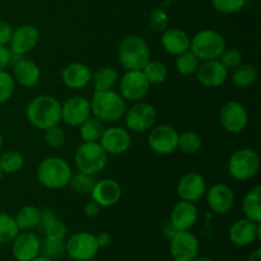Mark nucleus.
Instances as JSON below:
<instances>
[{
  "label": "nucleus",
  "instance_id": "1",
  "mask_svg": "<svg viewBox=\"0 0 261 261\" xmlns=\"http://www.w3.org/2000/svg\"><path fill=\"white\" fill-rule=\"evenodd\" d=\"M25 115L31 124L40 130L56 126L61 121V103L48 94H40L28 103Z\"/></svg>",
  "mask_w": 261,
  "mask_h": 261
},
{
  "label": "nucleus",
  "instance_id": "2",
  "mask_svg": "<svg viewBox=\"0 0 261 261\" xmlns=\"http://www.w3.org/2000/svg\"><path fill=\"white\" fill-rule=\"evenodd\" d=\"M92 115L105 124H112L124 117L126 112V101L119 92L110 91L94 92L91 99Z\"/></svg>",
  "mask_w": 261,
  "mask_h": 261
},
{
  "label": "nucleus",
  "instance_id": "3",
  "mask_svg": "<svg viewBox=\"0 0 261 261\" xmlns=\"http://www.w3.org/2000/svg\"><path fill=\"white\" fill-rule=\"evenodd\" d=\"M150 60V48L139 35H129L119 47V61L125 70H142Z\"/></svg>",
  "mask_w": 261,
  "mask_h": 261
},
{
  "label": "nucleus",
  "instance_id": "4",
  "mask_svg": "<svg viewBox=\"0 0 261 261\" xmlns=\"http://www.w3.org/2000/svg\"><path fill=\"white\" fill-rule=\"evenodd\" d=\"M73 171L61 157H47L38 165L37 178L45 188L59 190L69 185Z\"/></svg>",
  "mask_w": 261,
  "mask_h": 261
},
{
  "label": "nucleus",
  "instance_id": "5",
  "mask_svg": "<svg viewBox=\"0 0 261 261\" xmlns=\"http://www.w3.org/2000/svg\"><path fill=\"white\" fill-rule=\"evenodd\" d=\"M226 47L224 37L214 30L200 31L191 38L190 42V50L200 61L219 59Z\"/></svg>",
  "mask_w": 261,
  "mask_h": 261
},
{
  "label": "nucleus",
  "instance_id": "6",
  "mask_svg": "<svg viewBox=\"0 0 261 261\" xmlns=\"http://www.w3.org/2000/svg\"><path fill=\"white\" fill-rule=\"evenodd\" d=\"M109 154L99 143H84L76 149L74 162L79 172L96 176L102 172L107 165Z\"/></svg>",
  "mask_w": 261,
  "mask_h": 261
},
{
  "label": "nucleus",
  "instance_id": "7",
  "mask_svg": "<svg viewBox=\"0 0 261 261\" xmlns=\"http://www.w3.org/2000/svg\"><path fill=\"white\" fill-rule=\"evenodd\" d=\"M260 170L259 153L252 148H241L228 160V172L234 180L247 181Z\"/></svg>",
  "mask_w": 261,
  "mask_h": 261
},
{
  "label": "nucleus",
  "instance_id": "8",
  "mask_svg": "<svg viewBox=\"0 0 261 261\" xmlns=\"http://www.w3.org/2000/svg\"><path fill=\"white\" fill-rule=\"evenodd\" d=\"M125 124L130 132L144 133L154 126L157 120V110L148 102H138L126 110L124 115Z\"/></svg>",
  "mask_w": 261,
  "mask_h": 261
},
{
  "label": "nucleus",
  "instance_id": "9",
  "mask_svg": "<svg viewBox=\"0 0 261 261\" xmlns=\"http://www.w3.org/2000/svg\"><path fill=\"white\" fill-rule=\"evenodd\" d=\"M96 234L89 232H78L69 237L65 242V254L74 261H86L93 259L98 252Z\"/></svg>",
  "mask_w": 261,
  "mask_h": 261
},
{
  "label": "nucleus",
  "instance_id": "10",
  "mask_svg": "<svg viewBox=\"0 0 261 261\" xmlns=\"http://www.w3.org/2000/svg\"><path fill=\"white\" fill-rule=\"evenodd\" d=\"M200 244L190 231H176L170 241L171 256L175 261H193L199 256Z\"/></svg>",
  "mask_w": 261,
  "mask_h": 261
},
{
  "label": "nucleus",
  "instance_id": "11",
  "mask_svg": "<svg viewBox=\"0 0 261 261\" xmlns=\"http://www.w3.org/2000/svg\"><path fill=\"white\" fill-rule=\"evenodd\" d=\"M178 132L170 125H157L150 129L148 135V145L154 153L167 155L177 150Z\"/></svg>",
  "mask_w": 261,
  "mask_h": 261
},
{
  "label": "nucleus",
  "instance_id": "12",
  "mask_svg": "<svg viewBox=\"0 0 261 261\" xmlns=\"http://www.w3.org/2000/svg\"><path fill=\"white\" fill-rule=\"evenodd\" d=\"M120 92L125 101L139 102L149 92V82L142 70H127L120 79Z\"/></svg>",
  "mask_w": 261,
  "mask_h": 261
},
{
  "label": "nucleus",
  "instance_id": "13",
  "mask_svg": "<svg viewBox=\"0 0 261 261\" xmlns=\"http://www.w3.org/2000/svg\"><path fill=\"white\" fill-rule=\"evenodd\" d=\"M221 124L231 134H240L249 124V112L242 103L237 101H228L222 106Z\"/></svg>",
  "mask_w": 261,
  "mask_h": 261
},
{
  "label": "nucleus",
  "instance_id": "14",
  "mask_svg": "<svg viewBox=\"0 0 261 261\" xmlns=\"http://www.w3.org/2000/svg\"><path fill=\"white\" fill-rule=\"evenodd\" d=\"M91 116V101L86 97L73 96L61 103V121L69 126H81Z\"/></svg>",
  "mask_w": 261,
  "mask_h": 261
},
{
  "label": "nucleus",
  "instance_id": "15",
  "mask_svg": "<svg viewBox=\"0 0 261 261\" xmlns=\"http://www.w3.org/2000/svg\"><path fill=\"white\" fill-rule=\"evenodd\" d=\"M41 240L31 231H19L12 241V255L15 261H32L40 255Z\"/></svg>",
  "mask_w": 261,
  "mask_h": 261
},
{
  "label": "nucleus",
  "instance_id": "16",
  "mask_svg": "<svg viewBox=\"0 0 261 261\" xmlns=\"http://www.w3.org/2000/svg\"><path fill=\"white\" fill-rule=\"evenodd\" d=\"M206 204L216 214H227L232 211L236 201L233 190L226 184H216L206 189Z\"/></svg>",
  "mask_w": 261,
  "mask_h": 261
},
{
  "label": "nucleus",
  "instance_id": "17",
  "mask_svg": "<svg viewBox=\"0 0 261 261\" xmlns=\"http://www.w3.org/2000/svg\"><path fill=\"white\" fill-rule=\"evenodd\" d=\"M98 143L102 145L107 154L119 155L129 150L130 145H132V135H130L129 130L124 129V127H106Z\"/></svg>",
  "mask_w": 261,
  "mask_h": 261
},
{
  "label": "nucleus",
  "instance_id": "18",
  "mask_svg": "<svg viewBox=\"0 0 261 261\" xmlns=\"http://www.w3.org/2000/svg\"><path fill=\"white\" fill-rule=\"evenodd\" d=\"M40 41V32L32 24H22L13 30L10 38V51L14 55L23 56L31 53Z\"/></svg>",
  "mask_w": 261,
  "mask_h": 261
},
{
  "label": "nucleus",
  "instance_id": "19",
  "mask_svg": "<svg viewBox=\"0 0 261 261\" xmlns=\"http://www.w3.org/2000/svg\"><path fill=\"white\" fill-rule=\"evenodd\" d=\"M195 74L199 83L206 88L221 87L228 78V70L224 68L223 64L218 59L200 61V65H199Z\"/></svg>",
  "mask_w": 261,
  "mask_h": 261
},
{
  "label": "nucleus",
  "instance_id": "20",
  "mask_svg": "<svg viewBox=\"0 0 261 261\" xmlns=\"http://www.w3.org/2000/svg\"><path fill=\"white\" fill-rule=\"evenodd\" d=\"M206 193V181L200 173L189 172L180 178L177 184V194L181 200L198 203Z\"/></svg>",
  "mask_w": 261,
  "mask_h": 261
},
{
  "label": "nucleus",
  "instance_id": "21",
  "mask_svg": "<svg viewBox=\"0 0 261 261\" xmlns=\"http://www.w3.org/2000/svg\"><path fill=\"white\" fill-rule=\"evenodd\" d=\"M260 223L250 221V219H239L229 228V240L234 246L246 247L260 241L261 239Z\"/></svg>",
  "mask_w": 261,
  "mask_h": 261
},
{
  "label": "nucleus",
  "instance_id": "22",
  "mask_svg": "<svg viewBox=\"0 0 261 261\" xmlns=\"http://www.w3.org/2000/svg\"><path fill=\"white\" fill-rule=\"evenodd\" d=\"M122 190L117 181L112 178H102L96 181L91 191V198L101 208H107L117 204L121 199Z\"/></svg>",
  "mask_w": 261,
  "mask_h": 261
},
{
  "label": "nucleus",
  "instance_id": "23",
  "mask_svg": "<svg viewBox=\"0 0 261 261\" xmlns=\"http://www.w3.org/2000/svg\"><path fill=\"white\" fill-rule=\"evenodd\" d=\"M198 221V209L195 204L181 200L171 211L170 224L176 231H190Z\"/></svg>",
  "mask_w": 261,
  "mask_h": 261
},
{
  "label": "nucleus",
  "instance_id": "24",
  "mask_svg": "<svg viewBox=\"0 0 261 261\" xmlns=\"http://www.w3.org/2000/svg\"><path fill=\"white\" fill-rule=\"evenodd\" d=\"M92 70L83 63H70L61 70V81L69 89H83L92 82Z\"/></svg>",
  "mask_w": 261,
  "mask_h": 261
},
{
  "label": "nucleus",
  "instance_id": "25",
  "mask_svg": "<svg viewBox=\"0 0 261 261\" xmlns=\"http://www.w3.org/2000/svg\"><path fill=\"white\" fill-rule=\"evenodd\" d=\"M13 78L15 83L25 88L37 86L41 78L40 66L30 59L20 58L13 64Z\"/></svg>",
  "mask_w": 261,
  "mask_h": 261
},
{
  "label": "nucleus",
  "instance_id": "26",
  "mask_svg": "<svg viewBox=\"0 0 261 261\" xmlns=\"http://www.w3.org/2000/svg\"><path fill=\"white\" fill-rule=\"evenodd\" d=\"M191 38L188 32L180 28H167L162 32L161 43L167 54L172 56H177L185 51L190 50Z\"/></svg>",
  "mask_w": 261,
  "mask_h": 261
},
{
  "label": "nucleus",
  "instance_id": "27",
  "mask_svg": "<svg viewBox=\"0 0 261 261\" xmlns=\"http://www.w3.org/2000/svg\"><path fill=\"white\" fill-rule=\"evenodd\" d=\"M242 212L246 219L255 223H261V186H255L245 195Z\"/></svg>",
  "mask_w": 261,
  "mask_h": 261
},
{
  "label": "nucleus",
  "instance_id": "28",
  "mask_svg": "<svg viewBox=\"0 0 261 261\" xmlns=\"http://www.w3.org/2000/svg\"><path fill=\"white\" fill-rule=\"evenodd\" d=\"M92 84H93L94 92L110 91L114 89L115 86L119 83V74L116 69L111 66H102L94 74H92Z\"/></svg>",
  "mask_w": 261,
  "mask_h": 261
},
{
  "label": "nucleus",
  "instance_id": "29",
  "mask_svg": "<svg viewBox=\"0 0 261 261\" xmlns=\"http://www.w3.org/2000/svg\"><path fill=\"white\" fill-rule=\"evenodd\" d=\"M232 73V82L239 88H249L259 78V69L251 64H240Z\"/></svg>",
  "mask_w": 261,
  "mask_h": 261
},
{
  "label": "nucleus",
  "instance_id": "30",
  "mask_svg": "<svg viewBox=\"0 0 261 261\" xmlns=\"http://www.w3.org/2000/svg\"><path fill=\"white\" fill-rule=\"evenodd\" d=\"M41 211L35 205H24L18 211L14 217L19 231H32L37 228L40 223Z\"/></svg>",
  "mask_w": 261,
  "mask_h": 261
},
{
  "label": "nucleus",
  "instance_id": "31",
  "mask_svg": "<svg viewBox=\"0 0 261 261\" xmlns=\"http://www.w3.org/2000/svg\"><path fill=\"white\" fill-rule=\"evenodd\" d=\"M81 138L84 143H98L105 132V122L97 117L91 116L81 125Z\"/></svg>",
  "mask_w": 261,
  "mask_h": 261
},
{
  "label": "nucleus",
  "instance_id": "32",
  "mask_svg": "<svg viewBox=\"0 0 261 261\" xmlns=\"http://www.w3.org/2000/svg\"><path fill=\"white\" fill-rule=\"evenodd\" d=\"M24 165V158L18 150H7L0 155V168L3 173L13 175L19 172Z\"/></svg>",
  "mask_w": 261,
  "mask_h": 261
},
{
  "label": "nucleus",
  "instance_id": "33",
  "mask_svg": "<svg viewBox=\"0 0 261 261\" xmlns=\"http://www.w3.org/2000/svg\"><path fill=\"white\" fill-rule=\"evenodd\" d=\"M142 71L149 84H161L167 81L168 69L161 61L149 60L142 69Z\"/></svg>",
  "mask_w": 261,
  "mask_h": 261
},
{
  "label": "nucleus",
  "instance_id": "34",
  "mask_svg": "<svg viewBox=\"0 0 261 261\" xmlns=\"http://www.w3.org/2000/svg\"><path fill=\"white\" fill-rule=\"evenodd\" d=\"M201 144H203L201 138L196 132L186 130L178 134L177 149H180L185 154H196L200 150Z\"/></svg>",
  "mask_w": 261,
  "mask_h": 261
},
{
  "label": "nucleus",
  "instance_id": "35",
  "mask_svg": "<svg viewBox=\"0 0 261 261\" xmlns=\"http://www.w3.org/2000/svg\"><path fill=\"white\" fill-rule=\"evenodd\" d=\"M18 233L19 228L14 217L7 213H0V245L12 244Z\"/></svg>",
  "mask_w": 261,
  "mask_h": 261
},
{
  "label": "nucleus",
  "instance_id": "36",
  "mask_svg": "<svg viewBox=\"0 0 261 261\" xmlns=\"http://www.w3.org/2000/svg\"><path fill=\"white\" fill-rule=\"evenodd\" d=\"M175 65L178 73L182 74V75H193L198 70L199 65H200V60L196 58L193 51L188 50L176 56Z\"/></svg>",
  "mask_w": 261,
  "mask_h": 261
},
{
  "label": "nucleus",
  "instance_id": "37",
  "mask_svg": "<svg viewBox=\"0 0 261 261\" xmlns=\"http://www.w3.org/2000/svg\"><path fill=\"white\" fill-rule=\"evenodd\" d=\"M40 255L56 261L65 255V242H64V240L45 237L43 240H41Z\"/></svg>",
  "mask_w": 261,
  "mask_h": 261
},
{
  "label": "nucleus",
  "instance_id": "38",
  "mask_svg": "<svg viewBox=\"0 0 261 261\" xmlns=\"http://www.w3.org/2000/svg\"><path fill=\"white\" fill-rule=\"evenodd\" d=\"M96 181L97 180L94 178V176L87 175V173L83 172H78L76 175H71L69 185H70V188L75 193L81 194V195H87V194H91Z\"/></svg>",
  "mask_w": 261,
  "mask_h": 261
},
{
  "label": "nucleus",
  "instance_id": "39",
  "mask_svg": "<svg viewBox=\"0 0 261 261\" xmlns=\"http://www.w3.org/2000/svg\"><path fill=\"white\" fill-rule=\"evenodd\" d=\"M15 91V82L12 74L0 70V103L9 101Z\"/></svg>",
  "mask_w": 261,
  "mask_h": 261
},
{
  "label": "nucleus",
  "instance_id": "40",
  "mask_svg": "<svg viewBox=\"0 0 261 261\" xmlns=\"http://www.w3.org/2000/svg\"><path fill=\"white\" fill-rule=\"evenodd\" d=\"M222 64H223L224 68L227 70H233L236 69L240 64H242L244 60V56H242L241 51L236 47H226L224 51L222 53V55L218 59Z\"/></svg>",
  "mask_w": 261,
  "mask_h": 261
},
{
  "label": "nucleus",
  "instance_id": "41",
  "mask_svg": "<svg viewBox=\"0 0 261 261\" xmlns=\"http://www.w3.org/2000/svg\"><path fill=\"white\" fill-rule=\"evenodd\" d=\"M168 14L166 13V10L157 8V9H153L149 14V27L152 28L153 32L155 33H162L165 32L168 28Z\"/></svg>",
  "mask_w": 261,
  "mask_h": 261
},
{
  "label": "nucleus",
  "instance_id": "42",
  "mask_svg": "<svg viewBox=\"0 0 261 261\" xmlns=\"http://www.w3.org/2000/svg\"><path fill=\"white\" fill-rule=\"evenodd\" d=\"M247 0H212L213 8L222 14H233L246 5Z\"/></svg>",
  "mask_w": 261,
  "mask_h": 261
},
{
  "label": "nucleus",
  "instance_id": "43",
  "mask_svg": "<svg viewBox=\"0 0 261 261\" xmlns=\"http://www.w3.org/2000/svg\"><path fill=\"white\" fill-rule=\"evenodd\" d=\"M45 132V135H43V139H45V143L51 148H60L65 144L66 135L65 132L61 129L59 125L53 127H48V129L43 130Z\"/></svg>",
  "mask_w": 261,
  "mask_h": 261
},
{
  "label": "nucleus",
  "instance_id": "44",
  "mask_svg": "<svg viewBox=\"0 0 261 261\" xmlns=\"http://www.w3.org/2000/svg\"><path fill=\"white\" fill-rule=\"evenodd\" d=\"M66 226L63 221L60 219H54L48 226L45 227L43 229V233H45V237H48V239H55V240H64L66 236Z\"/></svg>",
  "mask_w": 261,
  "mask_h": 261
},
{
  "label": "nucleus",
  "instance_id": "45",
  "mask_svg": "<svg viewBox=\"0 0 261 261\" xmlns=\"http://www.w3.org/2000/svg\"><path fill=\"white\" fill-rule=\"evenodd\" d=\"M13 35V27L5 20H0V45H8Z\"/></svg>",
  "mask_w": 261,
  "mask_h": 261
},
{
  "label": "nucleus",
  "instance_id": "46",
  "mask_svg": "<svg viewBox=\"0 0 261 261\" xmlns=\"http://www.w3.org/2000/svg\"><path fill=\"white\" fill-rule=\"evenodd\" d=\"M12 63V51L7 45H0V70H5Z\"/></svg>",
  "mask_w": 261,
  "mask_h": 261
},
{
  "label": "nucleus",
  "instance_id": "47",
  "mask_svg": "<svg viewBox=\"0 0 261 261\" xmlns=\"http://www.w3.org/2000/svg\"><path fill=\"white\" fill-rule=\"evenodd\" d=\"M56 218H58V217H56V214L54 213L51 209H45L43 212H41L38 228H40L41 231H43V229H45V227L48 226V224H50L51 222H53L54 219H56Z\"/></svg>",
  "mask_w": 261,
  "mask_h": 261
},
{
  "label": "nucleus",
  "instance_id": "48",
  "mask_svg": "<svg viewBox=\"0 0 261 261\" xmlns=\"http://www.w3.org/2000/svg\"><path fill=\"white\" fill-rule=\"evenodd\" d=\"M99 211H101V206L97 203H94L93 200L87 203L86 206H84V214L87 217H89V218H94V217L98 216Z\"/></svg>",
  "mask_w": 261,
  "mask_h": 261
},
{
  "label": "nucleus",
  "instance_id": "49",
  "mask_svg": "<svg viewBox=\"0 0 261 261\" xmlns=\"http://www.w3.org/2000/svg\"><path fill=\"white\" fill-rule=\"evenodd\" d=\"M96 240L99 249H102V247H107L110 244H111V234L107 233V232H99L98 234H96Z\"/></svg>",
  "mask_w": 261,
  "mask_h": 261
},
{
  "label": "nucleus",
  "instance_id": "50",
  "mask_svg": "<svg viewBox=\"0 0 261 261\" xmlns=\"http://www.w3.org/2000/svg\"><path fill=\"white\" fill-rule=\"evenodd\" d=\"M247 261H261V249H256L250 254Z\"/></svg>",
  "mask_w": 261,
  "mask_h": 261
},
{
  "label": "nucleus",
  "instance_id": "51",
  "mask_svg": "<svg viewBox=\"0 0 261 261\" xmlns=\"http://www.w3.org/2000/svg\"><path fill=\"white\" fill-rule=\"evenodd\" d=\"M32 261H55V260L48 259V257L42 256V255H38V256H37V257H35V259H33Z\"/></svg>",
  "mask_w": 261,
  "mask_h": 261
},
{
  "label": "nucleus",
  "instance_id": "52",
  "mask_svg": "<svg viewBox=\"0 0 261 261\" xmlns=\"http://www.w3.org/2000/svg\"><path fill=\"white\" fill-rule=\"evenodd\" d=\"M193 261H213L212 259H209V257H204V256H198L195 257Z\"/></svg>",
  "mask_w": 261,
  "mask_h": 261
},
{
  "label": "nucleus",
  "instance_id": "53",
  "mask_svg": "<svg viewBox=\"0 0 261 261\" xmlns=\"http://www.w3.org/2000/svg\"><path fill=\"white\" fill-rule=\"evenodd\" d=\"M3 147V134H2V130H0V150H2Z\"/></svg>",
  "mask_w": 261,
  "mask_h": 261
},
{
  "label": "nucleus",
  "instance_id": "54",
  "mask_svg": "<svg viewBox=\"0 0 261 261\" xmlns=\"http://www.w3.org/2000/svg\"><path fill=\"white\" fill-rule=\"evenodd\" d=\"M3 175H4V173H3L2 168H0V181H2V178H3Z\"/></svg>",
  "mask_w": 261,
  "mask_h": 261
},
{
  "label": "nucleus",
  "instance_id": "55",
  "mask_svg": "<svg viewBox=\"0 0 261 261\" xmlns=\"http://www.w3.org/2000/svg\"><path fill=\"white\" fill-rule=\"evenodd\" d=\"M86 261H98V260H96V259H94V257H93V259H89V260H86Z\"/></svg>",
  "mask_w": 261,
  "mask_h": 261
}]
</instances>
